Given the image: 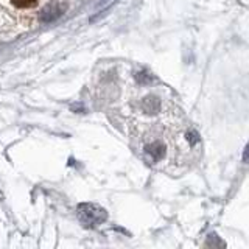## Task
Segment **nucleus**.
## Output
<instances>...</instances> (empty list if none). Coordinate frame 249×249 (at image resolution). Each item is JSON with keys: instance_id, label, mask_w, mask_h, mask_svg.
<instances>
[{"instance_id": "nucleus-1", "label": "nucleus", "mask_w": 249, "mask_h": 249, "mask_svg": "<svg viewBox=\"0 0 249 249\" xmlns=\"http://www.w3.org/2000/svg\"><path fill=\"white\" fill-rule=\"evenodd\" d=\"M78 217L81 219V223L89 226V228H93L100 223H103L106 219V212L95 206V204H81L78 207Z\"/></svg>"}, {"instance_id": "nucleus-2", "label": "nucleus", "mask_w": 249, "mask_h": 249, "mask_svg": "<svg viewBox=\"0 0 249 249\" xmlns=\"http://www.w3.org/2000/svg\"><path fill=\"white\" fill-rule=\"evenodd\" d=\"M148 153L155 159H160L164 156V148H162V145H160V143H153V145H150Z\"/></svg>"}, {"instance_id": "nucleus-3", "label": "nucleus", "mask_w": 249, "mask_h": 249, "mask_svg": "<svg viewBox=\"0 0 249 249\" xmlns=\"http://www.w3.org/2000/svg\"><path fill=\"white\" fill-rule=\"evenodd\" d=\"M38 0H13V3L19 6V8H28V6H33Z\"/></svg>"}]
</instances>
